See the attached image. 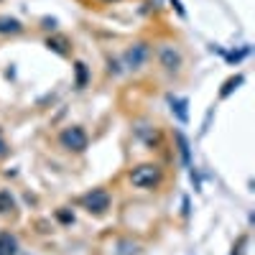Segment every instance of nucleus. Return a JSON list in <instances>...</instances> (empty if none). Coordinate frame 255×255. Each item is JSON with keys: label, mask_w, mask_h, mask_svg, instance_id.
<instances>
[{"label": "nucleus", "mask_w": 255, "mask_h": 255, "mask_svg": "<svg viewBox=\"0 0 255 255\" xmlns=\"http://www.w3.org/2000/svg\"><path fill=\"white\" fill-rule=\"evenodd\" d=\"M161 179H163V171L156 163H140L138 168L130 171V181L138 189H156L161 184Z\"/></svg>", "instance_id": "nucleus-1"}, {"label": "nucleus", "mask_w": 255, "mask_h": 255, "mask_svg": "<svg viewBox=\"0 0 255 255\" xmlns=\"http://www.w3.org/2000/svg\"><path fill=\"white\" fill-rule=\"evenodd\" d=\"M59 140H61V145L67 148V151H74V153H82L84 148H87V143H90L87 133H84L79 125L64 128V130H61V135H59Z\"/></svg>", "instance_id": "nucleus-2"}, {"label": "nucleus", "mask_w": 255, "mask_h": 255, "mask_svg": "<svg viewBox=\"0 0 255 255\" xmlns=\"http://www.w3.org/2000/svg\"><path fill=\"white\" fill-rule=\"evenodd\" d=\"M82 204L90 215H105L110 209V194L105 189H92L90 194L82 197Z\"/></svg>", "instance_id": "nucleus-3"}, {"label": "nucleus", "mask_w": 255, "mask_h": 255, "mask_svg": "<svg viewBox=\"0 0 255 255\" xmlns=\"http://www.w3.org/2000/svg\"><path fill=\"white\" fill-rule=\"evenodd\" d=\"M148 56H151V49H148L145 41H138V44H133L130 49L125 51V67H130V69H140L143 64L148 61Z\"/></svg>", "instance_id": "nucleus-4"}, {"label": "nucleus", "mask_w": 255, "mask_h": 255, "mask_svg": "<svg viewBox=\"0 0 255 255\" xmlns=\"http://www.w3.org/2000/svg\"><path fill=\"white\" fill-rule=\"evenodd\" d=\"M158 59H161V67H163L166 72H176V69L181 67V54H179L174 46H161Z\"/></svg>", "instance_id": "nucleus-5"}, {"label": "nucleus", "mask_w": 255, "mask_h": 255, "mask_svg": "<svg viewBox=\"0 0 255 255\" xmlns=\"http://www.w3.org/2000/svg\"><path fill=\"white\" fill-rule=\"evenodd\" d=\"M0 255H18V240L5 230H0Z\"/></svg>", "instance_id": "nucleus-6"}, {"label": "nucleus", "mask_w": 255, "mask_h": 255, "mask_svg": "<svg viewBox=\"0 0 255 255\" xmlns=\"http://www.w3.org/2000/svg\"><path fill=\"white\" fill-rule=\"evenodd\" d=\"M23 26H20L18 18H10V15H3L0 18V33H20Z\"/></svg>", "instance_id": "nucleus-7"}, {"label": "nucleus", "mask_w": 255, "mask_h": 255, "mask_svg": "<svg viewBox=\"0 0 255 255\" xmlns=\"http://www.w3.org/2000/svg\"><path fill=\"white\" fill-rule=\"evenodd\" d=\"M46 46L51 49V51H56V54H69V41L64 38V36H51L49 41H46Z\"/></svg>", "instance_id": "nucleus-8"}, {"label": "nucleus", "mask_w": 255, "mask_h": 255, "mask_svg": "<svg viewBox=\"0 0 255 255\" xmlns=\"http://www.w3.org/2000/svg\"><path fill=\"white\" fill-rule=\"evenodd\" d=\"M168 102H171V110L176 113V118H179L181 123H186V118H189V113H186V100H179V97H174V95H168Z\"/></svg>", "instance_id": "nucleus-9"}, {"label": "nucleus", "mask_w": 255, "mask_h": 255, "mask_svg": "<svg viewBox=\"0 0 255 255\" xmlns=\"http://www.w3.org/2000/svg\"><path fill=\"white\" fill-rule=\"evenodd\" d=\"M240 84H243V74H235V77H230L225 84H222V90H220V97L225 100V97H230L232 95V90H238L240 87Z\"/></svg>", "instance_id": "nucleus-10"}, {"label": "nucleus", "mask_w": 255, "mask_h": 255, "mask_svg": "<svg viewBox=\"0 0 255 255\" xmlns=\"http://www.w3.org/2000/svg\"><path fill=\"white\" fill-rule=\"evenodd\" d=\"M15 209V202L10 197V191H0V215H8Z\"/></svg>", "instance_id": "nucleus-11"}, {"label": "nucleus", "mask_w": 255, "mask_h": 255, "mask_svg": "<svg viewBox=\"0 0 255 255\" xmlns=\"http://www.w3.org/2000/svg\"><path fill=\"white\" fill-rule=\"evenodd\" d=\"M74 72H77V87L82 90L84 84H87V64H84V61H77V64H74Z\"/></svg>", "instance_id": "nucleus-12"}, {"label": "nucleus", "mask_w": 255, "mask_h": 255, "mask_svg": "<svg viewBox=\"0 0 255 255\" xmlns=\"http://www.w3.org/2000/svg\"><path fill=\"white\" fill-rule=\"evenodd\" d=\"M176 143H179V151H181V161L189 166L191 163V158H189V143H186V138L181 133H176Z\"/></svg>", "instance_id": "nucleus-13"}, {"label": "nucleus", "mask_w": 255, "mask_h": 255, "mask_svg": "<svg viewBox=\"0 0 255 255\" xmlns=\"http://www.w3.org/2000/svg\"><path fill=\"white\" fill-rule=\"evenodd\" d=\"M245 245H248V235H240V238H238V245L232 248L230 255H243V248H245Z\"/></svg>", "instance_id": "nucleus-14"}, {"label": "nucleus", "mask_w": 255, "mask_h": 255, "mask_svg": "<svg viewBox=\"0 0 255 255\" xmlns=\"http://www.w3.org/2000/svg\"><path fill=\"white\" fill-rule=\"evenodd\" d=\"M56 217H59L61 222H72V220H74L72 215H67V212H59V215H56Z\"/></svg>", "instance_id": "nucleus-15"}, {"label": "nucleus", "mask_w": 255, "mask_h": 255, "mask_svg": "<svg viewBox=\"0 0 255 255\" xmlns=\"http://www.w3.org/2000/svg\"><path fill=\"white\" fill-rule=\"evenodd\" d=\"M171 5H176V10H179V15H184V8L179 5V0H171Z\"/></svg>", "instance_id": "nucleus-16"}, {"label": "nucleus", "mask_w": 255, "mask_h": 255, "mask_svg": "<svg viewBox=\"0 0 255 255\" xmlns=\"http://www.w3.org/2000/svg\"><path fill=\"white\" fill-rule=\"evenodd\" d=\"M105 3H115V0H105Z\"/></svg>", "instance_id": "nucleus-17"}]
</instances>
